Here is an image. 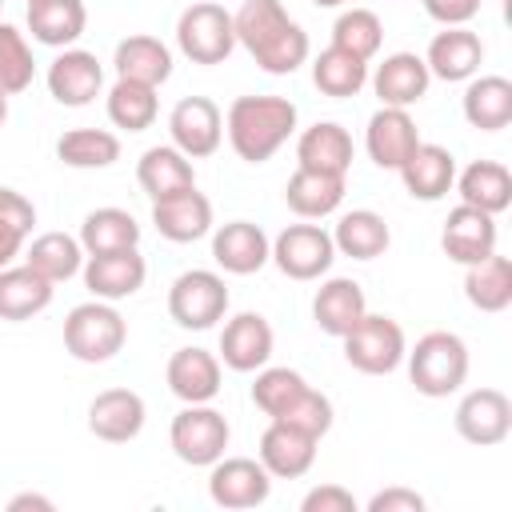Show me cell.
<instances>
[{"label":"cell","mask_w":512,"mask_h":512,"mask_svg":"<svg viewBox=\"0 0 512 512\" xmlns=\"http://www.w3.org/2000/svg\"><path fill=\"white\" fill-rule=\"evenodd\" d=\"M232 28H236V44L268 76L296 72L312 52L308 32L288 16V8L280 0H244L232 12Z\"/></svg>","instance_id":"6da1fadb"},{"label":"cell","mask_w":512,"mask_h":512,"mask_svg":"<svg viewBox=\"0 0 512 512\" xmlns=\"http://www.w3.org/2000/svg\"><path fill=\"white\" fill-rule=\"evenodd\" d=\"M224 132L244 164H264L296 132V104L284 96H236L224 112Z\"/></svg>","instance_id":"7a4b0ae2"},{"label":"cell","mask_w":512,"mask_h":512,"mask_svg":"<svg viewBox=\"0 0 512 512\" xmlns=\"http://www.w3.org/2000/svg\"><path fill=\"white\" fill-rule=\"evenodd\" d=\"M404 360L412 388L428 400L452 396L468 380V344L456 332H424L416 348L404 352Z\"/></svg>","instance_id":"3957f363"},{"label":"cell","mask_w":512,"mask_h":512,"mask_svg":"<svg viewBox=\"0 0 512 512\" xmlns=\"http://www.w3.org/2000/svg\"><path fill=\"white\" fill-rule=\"evenodd\" d=\"M128 340V324L108 300H84L64 316V348L80 364H104L112 360Z\"/></svg>","instance_id":"277c9868"},{"label":"cell","mask_w":512,"mask_h":512,"mask_svg":"<svg viewBox=\"0 0 512 512\" xmlns=\"http://www.w3.org/2000/svg\"><path fill=\"white\" fill-rule=\"evenodd\" d=\"M344 360L364 376H388L404 364L408 340L404 328L384 312H364L344 336Z\"/></svg>","instance_id":"5b68a950"},{"label":"cell","mask_w":512,"mask_h":512,"mask_svg":"<svg viewBox=\"0 0 512 512\" xmlns=\"http://www.w3.org/2000/svg\"><path fill=\"white\" fill-rule=\"evenodd\" d=\"M176 48L192 60V64H224L236 52V28H232V12L224 4L212 0H196L180 12L176 20Z\"/></svg>","instance_id":"8992f818"},{"label":"cell","mask_w":512,"mask_h":512,"mask_svg":"<svg viewBox=\"0 0 512 512\" xmlns=\"http://www.w3.org/2000/svg\"><path fill=\"white\" fill-rule=\"evenodd\" d=\"M228 440H232V428H228L224 412H216L212 404H184L168 428V444H172L176 460H184L192 468H212L224 456Z\"/></svg>","instance_id":"52a82bcc"},{"label":"cell","mask_w":512,"mask_h":512,"mask_svg":"<svg viewBox=\"0 0 512 512\" xmlns=\"http://www.w3.org/2000/svg\"><path fill=\"white\" fill-rule=\"evenodd\" d=\"M228 312V284L220 272L208 268H188L172 280L168 288V316L188 328V332H204L216 320H224Z\"/></svg>","instance_id":"ba28073f"},{"label":"cell","mask_w":512,"mask_h":512,"mask_svg":"<svg viewBox=\"0 0 512 512\" xmlns=\"http://www.w3.org/2000/svg\"><path fill=\"white\" fill-rule=\"evenodd\" d=\"M268 260L288 280H320L336 260V244H332V232H324L320 224H288L272 240Z\"/></svg>","instance_id":"9c48e42d"},{"label":"cell","mask_w":512,"mask_h":512,"mask_svg":"<svg viewBox=\"0 0 512 512\" xmlns=\"http://www.w3.org/2000/svg\"><path fill=\"white\" fill-rule=\"evenodd\" d=\"M208 496L216 508H260L272 496V476L260 460L252 456H220L208 472Z\"/></svg>","instance_id":"30bf717a"},{"label":"cell","mask_w":512,"mask_h":512,"mask_svg":"<svg viewBox=\"0 0 512 512\" xmlns=\"http://www.w3.org/2000/svg\"><path fill=\"white\" fill-rule=\"evenodd\" d=\"M168 136L188 160H204L224 140V112L208 96H184L168 112Z\"/></svg>","instance_id":"8fae6325"},{"label":"cell","mask_w":512,"mask_h":512,"mask_svg":"<svg viewBox=\"0 0 512 512\" xmlns=\"http://www.w3.org/2000/svg\"><path fill=\"white\" fill-rule=\"evenodd\" d=\"M84 288L96 296V300H124V296H136L148 280V260L140 256V248H116V252H96V256H84Z\"/></svg>","instance_id":"7c38bea8"},{"label":"cell","mask_w":512,"mask_h":512,"mask_svg":"<svg viewBox=\"0 0 512 512\" xmlns=\"http://www.w3.org/2000/svg\"><path fill=\"white\" fill-rule=\"evenodd\" d=\"M456 432L476 448H496L512 432V400L500 388H472L456 404Z\"/></svg>","instance_id":"4fadbf2b"},{"label":"cell","mask_w":512,"mask_h":512,"mask_svg":"<svg viewBox=\"0 0 512 512\" xmlns=\"http://www.w3.org/2000/svg\"><path fill=\"white\" fill-rule=\"evenodd\" d=\"M148 408L144 396L132 388H104L96 392V400L88 404V432L104 444H128L144 432Z\"/></svg>","instance_id":"5bb4252c"},{"label":"cell","mask_w":512,"mask_h":512,"mask_svg":"<svg viewBox=\"0 0 512 512\" xmlns=\"http://www.w3.org/2000/svg\"><path fill=\"white\" fill-rule=\"evenodd\" d=\"M164 380H168V392L176 400H184V404H212L216 392H220V380H224V364L208 348H176L168 356Z\"/></svg>","instance_id":"9a60e30c"},{"label":"cell","mask_w":512,"mask_h":512,"mask_svg":"<svg viewBox=\"0 0 512 512\" xmlns=\"http://www.w3.org/2000/svg\"><path fill=\"white\" fill-rule=\"evenodd\" d=\"M104 88V68L96 52L84 48H60V56L48 64V92L64 108H84L100 96Z\"/></svg>","instance_id":"2e32d148"},{"label":"cell","mask_w":512,"mask_h":512,"mask_svg":"<svg viewBox=\"0 0 512 512\" xmlns=\"http://www.w3.org/2000/svg\"><path fill=\"white\" fill-rule=\"evenodd\" d=\"M420 144V132H416V120L408 116V108H388L380 104L372 116H368V128H364V148H368V160L376 168H388L396 172L412 148Z\"/></svg>","instance_id":"e0dca14e"},{"label":"cell","mask_w":512,"mask_h":512,"mask_svg":"<svg viewBox=\"0 0 512 512\" xmlns=\"http://www.w3.org/2000/svg\"><path fill=\"white\" fill-rule=\"evenodd\" d=\"M440 248L448 260L456 264H480L484 256L496 252V216L472 208V204H456L444 220V232H440Z\"/></svg>","instance_id":"ac0fdd59"},{"label":"cell","mask_w":512,"mask_h":512,"mask_svg":"<svg viewBox=\"0 0 512 512\" xmlns=\"http://www.w3.org/2000/svg\"><path fill=\"white\" fill-rule=\"evenodd\" d=\"M272 324L260 312H236L220 332V364L232 372H256L272 360Z\"/></svg>","instance_id":"d6986e66"},{"label":"cell","mask_w":512,"mask_h":512,"mask_svg":"<svg viewBox=\"0 0 512 512\" xmlns=\"http://www.w3.org/2000/svg\"><path fill=\"white\" fill-rule=\"evenodd\" d=\"M424 64H428V76H436V80H448V84L472 80L484 64V40L468 24L444 28V32L432 36V44L424 52Z\"/></svg>","instance_id":"ffe728a7"},{"label":"cell","mask_w":512,"mask_h":512,"mask_svg":"<svg viewBox=\"0 0 512 512\" xmlns=\"http://www.w3.org/2000/svg\"><path fill=\"white\" fill-rule=\"evenodd\" d=\"M152 224H156V232L164 240L192 244V240L212 232V200L204 192H196V188L160 196V200H152Z\"/></svg>","instance_id":"44dd1931"},{"label":"cell","mask_w":512,"mask_h":512,"mask_svg":"<svg viewBox=\"0 0 512 512\" xmlns=\"http://www.w3.org/2000/svg\"><path fill=\"white\" fill-rule=\"evenodd\" d=\"M272 240L252 220H228L212 232V260L232 276H252L268 264Z\"/></svg>","instance_id":"7402d4cb"},{"label":"cell","mask_w":512,"mask_h":512,"mask_svg":"<svg viewBox=\"0 0 512 512\" xmlns=\"http://www.w3.org/2000/svg\"><path fill=\"white\" fill-rule=\"evenodd\" d=\"M316 436L284 424V420H268L264 436H260V464L268 468L272 480H296L316 464Z\"/></svg>","instance_id":"603a6c76"},{"label":"cell","mask_w":512,"mask_h":512,"mask_svg":"<svg viewBox=\"0 0 512 512\" xmlns=\"http://www.w3.org/2000/svg\"><path fill=\"white\" fill-rule=\"evenodd\" d=\"M368 80H372V92L380 96V104H388V108H412V104H420L428 96V84H432L428 64L416 52H392V56H384Z\"/></svg>","instance_id":"cb8c5ba5"},{"label":"cell","mask_w":512,"mask_h":512,"mask_svg":"<svg viewBox=\"0 0 512 512\" xmlns=\"http://www.w3.org/2000/svg\"><path fill=\"white\" fill-rule=\"evenodd\" d=\"M396 172H400V180H404L412 200L432 204V200H444L452 192V184H456V156L448 148H440V144H424L420 140L412 148V156Z\"/></svg>","instance_id":"d4e9b609"},{"label":"cell","mask_w":512,"mask_h":512,"mask_svg":"<svg viewBox=\"0 0 512 512\" xmlns=\"http://www.w3.org/2000/svg\"><path fill=\"white\" fill-rule=\"evenodd\" d=\"M344 188L348 176L336 172H316V168H296L284 184V204L300 216V220H324L344 204Z\"/></svg>","instance_id":"484cf974"},{"label":"cell","mask_w":512,"mask_h":512,"mask_svg":"<svg viewBox=\"0 0 512 512\" xmlns=\"http://www.w3.org/2000/svg\"><path fill=\"white\" fill-rule=\"evenodd\" d=\"M364 312H368V300H364L360 280H352V276H328V280L316 288V296H312V320H316V328L328 332V336H336V340H340Z\"/></svg>","instance_id":"4316f807"},{"label":"cell","mask_w":512,"mask_h":512,"mask_svg":"<svg viewBox=\"0 0 512 512\" xmlns=\"http://www.w3.org/2000/svg\"><path fill=\"white\" fill-rule=\"evenodd\" d=\"M352 136L336 120H316L312 128L300 132L296 140V168H316V172H336L348 176L352 168Z\"/></svg>","instance_id":"83f0119b"},{"label":"cell","mask_w":512,"mask_h":512,"mask_svg":"<svg viewBox=\"0 0 512 512\" xmlns=\"http://www.w3.org/2000/svg\"><path fill=\"white\" fill-rule=\"evenodd\" d=\"M112 68H116L120 80H140V84L160 88V84L172 76V48H168L160 36L136 32V36H124V40L116 44Z\"/></svg>","instance_id":"f1b7e54d"},{"label":"cell","mask_w":512,"mask_h":512,"mask_svg":"<svg viewBox=\"0 0 512 512\" xmlns=\"http://www.w3.org/2000/svg\"><path fill=\"white\" fill-rule=\"evenodd\" d=\"M88 28L84 0H28V32L36 44L72 48Z\"/></svg>","instance_id":"f546056e"},{"label":"cell","mask_w":512,"mask_h":512,"mask_svg":"<svg viewBox=\"0 0 512 512\" xmlns=\"http://www.w3.org/2000/svg\"><path fill=\"white\" fill-rule=\"evenodd\" d=\"M52 292H56V284L44 280V276H40L36 268H28V264H8V268H0V320L20 324V320L40 316V312L52 304Z\"/></svg>","instance_id":"4dcf8cb0"},{"label":"cell","mask_w":512,"mask_h":512,"mask_svg":"<svg viewBox=\"0 0 512 512\" xmlns=\"http://www.w3.org/2000/svg\"><path fill=\"white\" fill-rule=\"evenodd\" d=\"M464 120L476 132H500L512 124V80L508 76H472L460 96Z\"/></svg>","instance_id":"1f68e13d"},{"label":"cell","mask_w":512,"mask_h":512,"mask_svg":"<svg viewBox=\"0 0 512 512\" xmlns=\"http://www.w3.org/2000/svg\"><path fill=\"white\" fill-rule=\"evenodd\" d=\"M136 180L148 200H160V196L196 188V168L176 144H156L136 160Z\"/></svg>","instance_id":"d6a6232c"},{"label":"cell","mask_w":512,"mask_h":512,"mask_svg":"<svg viewBox=\"0 0 512 512\" xmlns=\"http://www.w3.org/2000/svg\"><path fill=\"white\" fill-rule=\"evenodd\" d=\"M456 192H460V204L500 216L512 204V172L500 160H472L464 172H456Z\"/></svg>","instance_id":"836d02e7"},{"label":"cell","mask_w":512,"mask_h":512,"mask_svg":"<svg viewBox=\"0 0 512 512\" xmlns=\"http://www.w3.org/2000/svg\"><path fill=\"white\" fill-rule=\"evenodd\" d=\"M332 244L340 256H352V260H376L388 252L392 244V232H388V220L372 208H352L336 220V232H332Z\"/></svg>","instance_id":"e575fe53"},{"label":"cell","mask_w":512,"mask_h":512,"mask_svg":"<svg viewBox=\"0 0 512 512\" xmlns=\"http://www.w3.org/2000/svg\"><path fill=\"white\" fill-rule=\"evenodd\" d=\"M464 296L480 312H504L512 304V260L492 252L464 268Z\"/></svg>","instance_id":"d590c367"},{"label":"cell","mask_w":512,"mask_h":512,"mask_svg":"<svg viewBox=\"0 0 512 512\" xmlns=\"http://www.w3.org/2000/svg\"><path fill=\"white\" fill-rule=\"evenodd\" d=\"M84 244L80 236H68V232H40L28 252H24V264L36 268L44 280L60 284V280H72L80 268H84Z\"/></svg>","instance_id":"8d00e7d4"},{"label":"cell","mask_w":512,"mask_h":512,"mask_svg":"<svg viewBox=\"0 0 512 512\" xmlns=\"http://www.w3.org/2000/svg\"><path fill=\"white\" fill-rule=\"evenodd\" d=\"M80 244L88 256L116 252V248H140V224L128 208H92L80 224Z\"/></svg>","instance_id":"74e56055"},{"label":"cell","mask_w":512,"mask_h":512,"mask_svg":"<svg viewBox=\"0 0 512 512\" xmlns=\"http://www.w3.org/2000/svg\"><path fill=\"white\" fill-rule=\"evenodd\" d=\"M312 84H316L324 96H332V100H348V96H356V92L368 84V60H360V56H352V52L328 44V48L312 60Z\"/></svg>","instance_id":"f35d334b"},{"label":"cell","mask_w":512,"mask_h":512,"mask_svg":"<svg viewBox=\"0 0 512 512\" xmlns=\"http://www.w3.org/2000/svg\"><path fill=\"white\" fill-rule=\"evenodd\" d=\"M108 120L124 132H144L156 124V112H160V100H156V88L152 84H140V80H120L108 88Z\"/></svg>","instance_id":"ab89813d"},{"label":"cell","mask_w":512,"mask_h":512,"mask_svg":"<svg viewBox=\"0 0 512 512\" xmlns=\"http://www.w3.org/2000/svg\"><path fill=\"white\" fill-rule=\"evenodd\" d=\"M56 156L68 168H112L120 160V136L108 128H68L56 140Z\"/></svg>","instance_id":"60d3db41"},{"label":"cell","mask_w":512,"mask_h":512,"mask_svg":"<svg viewBox=\"0 0 512 512\" xmlns=\"http://www.w3.org/2000/svg\"><path fill=\"white\" fill-rule=\"evenodd\" d=\"M332 44L360 60H372L384 44V24L372 8H344L332 24Z\"/></svg>","instance_id":"b9f144b4"},{"label":"cell","mask_w":512,"mask_h":512,"mask_svg":"<svg viewBox=\"0 0 512 512\" xmlns=\"http://www.w3.org/2000/svg\"><path fill=\"white\" fill-rule=\"evenodd\" d=\"M308 388V380L296 372V368H256V384H252V404L268 416V420H276V416H284L296 400H300V392Z\"/></svg>","instance_id":"7bdbcfd3"},{"label":"cell","mask_w":512,"mask_h":512,"mask_svg":"<svg viewBox=\"0 0 512 512\" xmlns=\"http://www.w3.org/2000/svg\"><path fill=\"white\" fill-rule=\"evenodd\" d=\"M32 76H36V60H32L24 32H16L12 24L0 20V88L8 96H16L32 84Z\"/></svg>","instance_id":"ee69618b"},{"label":"cell","mask_w":512,"mask_h":512,"mask_svg":"<svg viewBox=\"0 0 512 512\" xmlns=\"http://www.w3.org/2000/svg\"><path fill=\"white\" fill-rule=\"evenodd\" d=\"M276 420H284V424H292V428H300V432H308V436L320 440V436L332 428V400L308 384V388L300 392V400H296L284 416H276Z\"/></svg>","instance_id":"f6af8a7d"},{"label":"cell","mask_w":512,"mask_h":512,"mask_svg":"<svg viewBox=\"0 0 512 512\" xmlns=\"http://www.w3.org/2000/svg\"><path fill=\"white\" fill-rule=\"evenodd\" d=\"M300 512H356V496L340 484H320V488L304 492Z\"/></svg>","instance_id":"bcb514c9"},{"label":"cell","mask_w":512,"mask_h":512,"mask_svg":"<svg viewBox=\"0 0 512 512\" xmlns=\"http://www.w3.org/2000/svg\"><path fill=\"white\" fill-rule=\"evenodd\" d=\"M0 224H8V228L28 236L32 224H36V204L16 188H0Z\"/></svg>","instance_id":"7dc6e473"},{"label":"cell","mask_w":512,"mask_h":512,"mask_svg":"<svg viewBox=\"0 0 512 512\" xmlns=\"http://www.w3.org/2000/svg\"><path fill=\"white\" fill-rule=\"evenodd\" d=\"M368 512H424V496L416 488H380L372 500H368Z\"/></svg>","instance_id":"c3c4849f"},{"label":"cell","mask_w":512,"mask_h":512,"mask_svg":"<svg viewBox=\"0 0 512 512\" xmlns=\"http://www.w3.org/2000/svg\"><path fill=\"white\" fill-rule=\"evenodd\" d=\"M420 4H424V12H428L436 24L456 28V24H468V20L480 12L484 0H420Z\"/></svg>","instance_id":"681fc988"},{"label":"cell","mask_w":512,"mask_h":512,"mask_svg":"<svg viewBox=\"0 0 512 512\" xmlns=\"http://www.w3.org/2000/svg\"><path fill=\"white\" fill-rule=\"evenodd\" d=\"M24 232H16V228H8V224H0V268H8L20 252H24Z\"/></svg>","instance_id":"f907efd6"},{"label":"cell","mask_w":512,"mask_h":512,"mask_svg":"<svg viewBox=\"0 0 512 512\" xmlns=\"http://www.w3.org/2000/svg\"><path fill=\"white\" fill-rule=\"evenodd\" d=\"M28 508H36V512H52L56 504H52L48 496H40V492H20V496L8 500V512H28Z\"/></svg>","instance_id":"816d5d0a"},{"label":"cell","mask_w":512,"mask_h":512,"mask_svg":"<svg viewBox=\"0 0 512 512\" xmlns=\"http://www.w3.org/2000/svg\"><path fill=\"white\" fill-rule=\"evenodd\" d=\"M4 120H8V92L0 88V128H4Z\"/></svg>","instance_id":"f5cc1de1"},{"label":"cell","mask_w":512,"mask_h":512,"mask_svg":"<svg viewBox=\"0 0 512 512\" xmlns=\"http://www.w3.org/2000/svg\"><path fill=\"white\" fill-rule=\"evenodd\" d=\"M312 4H316V8H340L344 0H312Z\"/></svg>","instance_id":"db71d44e"},{"label":"cell","mask_w":512,"mask_h":512,"mask_svg":"<svg viewBox=\"0 0 512 512\" xmlns=\"http://www.w3.org/2000/svg\"><path fill=\"white\" fill-rule=\"evenodd\" d=\"M0 8H4V0H0Z\"/></svg>","instance_id":"11a10c76"}]
</instances>
